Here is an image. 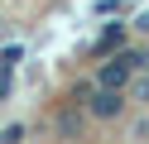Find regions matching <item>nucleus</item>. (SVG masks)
I'll list each match as a JSON object with an SVG mask.
<instances>
[{
    "instance_id": "1",
    "label": "nucleus",
    "mask_w": 149,
    "mask_h": 144,
    "mask_svg": "<svg viewBox=\"0 0 149 144\" xmlns=\"http://www.w3.org/2000/svg\"><path fill=\"white\" fill-rule=\"evenodd\" d=\"M120 106H125V101H120V91H116V86H101V91H96V101H91V115L111 120V115H120Z\"/></svg>"
},
{
    "instance_id": "2",
    "label": "nucleus",
    "mask_w": 149,
    "mask_h": 144,
    "mask_svg": "<svg viewBox=\"0 0 149 144\" xmlns=\"http://www.w3.org/2000/svg\"><path fill=\"white\" fill-rule=\"evenodd\" d=\"M125 77H130V63H125V58H120V63H106L101 86H116V91H120V86H125Z\"/></svg>"
},
{
    "instance_id": "3",
    "label": "nucleus",
    "mask_w": 149,
    "mask_h": 144,
    "mask_svg": "<svg viewBox=\"0 0 149 144\" xmlns=\"http://www.w3.org/2000/svg\"><path fill=\"white\" fill-rule=\"evenodd\" d=\"M139 29H144V34H149V15H144V19H139Z\"/></svg>"
}]
</instances>
